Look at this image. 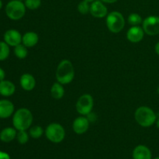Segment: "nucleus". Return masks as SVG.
I'll return each instance as SVG.
<instances>
[{
    "label": "nucleus",
    "instance_id": "1",
    "mask_svg": "<svg viewBox=\"0 0 159 159\" xmlns=\"http://www.w3.org/2000/svg\"><path fill=\"white\" fill-rule=\"evenodd\" d=\"M75 77V69L69 60L64 59L57 65L56 70V79L59 83L67 85L71 83Z\"/></svg>",
    "mask_w": 159,
    "mask_h": 159
},
{
    "label": "nucleus",
    "instance_id": "2",
    "mask_svg": "<svg viewBox=\"0 0 159 159\" xmlns=\"http://www.w3.org/2000/svg\"><path fill=\"white\" fill-rule=\"evenodd\" d=\"M33 114L26 108H20L14 113L12 116V124L17 130H26L30 128L33 123Z\"/></svg>",
    "mask_w": 159,
    "mask_h": 159
},
{
    "label": "nucleus",
    "instance_id": "3",
    "mask_svg": "<svg viewBox=\"0 0 159 159\" xmlns=\"http://www.w3.org/2000/svg\"><path fill=\"white\" fill-rule=\"evenodd\" d=\"M137 123L143 127H149L156 123L157 116L152 109L148 107H140L134 113Z\"/></svg>",
    "mask_w": 159,
    "mask_h": 159
},
{
    "label": "nucleus",
    "instance_id": "4",
    "mask_svg": "<svg viewBox=\"0 0 159 159\" xmlns=\"http://www.w3.org/2000/svg\"><path fill=\"white\" fill-rule=\"evenodd\" d=\"M26 6L20 0H12L6 6V16L12 20H19L26 13Z\"/></svg>",
    "mask_w": 159,
    "mask_h": 159
},
{
    "label": "nucleus",
    "instance_id": "5",
    "mask_svg": "<svg viewBox=\"0 0 159 159\" xmlns=\"http://www.w3.org/2000/svg\"><path fill=\"white\" fill-rule=\"evenodd\" d=\"M107 26L109 30L113 34L122 31L125 26V20L122 13L117 11H113L107 16Z\"/></svg>",
    "mask_w": 159,
    "mask_h": 159
},
{
    "label": "nucleus",
    "instance_id": "6",
    "mask_svg": "<svg viewBox=\"0 0 159 159\" xmlns=\"http://www.w3.org/2000/svg\"><path fill=\"white\" fill-rule=\"evenodd\" d=\"M45 135L51 142L58 144L65 139V128L58 123H51L46 127Z\"/></svg>",
    "mask_w": 159,
    "mask_h": 159
},
{
    "label": "nucleus",
    "instance_id": "7",
    "mask_svg": "<svg viewBox=\"0 0 159 159\" xmlns=\"http://www.w3.org/2000/svg\"><path fill=\"white\" fill-rule=\"evenodd\" d=\"M94 100L91 95L84 94L79 98L76 102V110L82 116H87L93 109Z\"/></svg>",
    "mask_w": 159,
    "mask_h": 159
},
{
    "label": "nucleus",
    "instance_id": "8",
    "mask_svg": "<svg viewBox=\"0 0 159 159\" xmlns=\"http://www.w3.org/2000/svg\"><path fill=\"white\" fill-rule=\"evenodd\" d=\"M142 28L144 33L149 36H155L159 34V16H149L146 17L142 23Z\"/></svg>",
    "mask_w": 159,
    "mask_h": 159
},
{
    "label": "nucleus",
    "instance_id": "9",
    "mask_svg": "<svg viewBox=\"0 0 159 159\" xmlns=\"http://www.w3.org/2000/svg\"><path fill=\"white\" fill-rule=\"evenodd\" d=\"M90 13L95 18H103L107 16L108 11L105 5L100 0H95L90 4Z\"/></svg>",
    "mask_w": 159,
    "mask_h": 159
},
{
    "label": "nucleus",
    "instance_id": "10",
    "mask_svg": "<svg viewBox=\"0 0 159 159\" xmlns=\"http://www.w3.org/2000/svg\"><path fill=\"white\" fill-rule=\"evenodd\" d=\"M21 35L18 30L15 29L8 30L4 34V41L7 43L9 46L16 47L22 43Z\"/></svg>",
    "mask_w": 159,
    "mask_h": 159
},
{
    "label": "nucleus",
    "instance_id": "11",
    "mask_svg": "<svg viewBox=\"0 0 159 159\" xmlns=\"http://www.w3.org/2000/svg\"><path fill=\"white\" fill-rule=\"evenodd\" d=\"M90 122L86 116H79L76 118L72 124V129L77 134H83L88 130Z\"/></svg>",
    "mask_w": 159,
    "mask_h": 159
},
{
    "label": "nucleus",
    "instance_id": "12",
    "mask_svg": "<svg viewBox=\"0 0 159 159\" xmlns=\"http://www.w3.org/2000/svg\"><path fill=\"white\" fill-rule=\"evenodd\" d=\"M144 31L139 26H132L127 32V38L131 43H139L143 40Z\"/></svg>",
    "mask_w": 159,
    "mask_h": 159
},
{
    "label": "nucleus",
    "instance_id": "13",
    "mask_svg": "<svg viewBox=\"0 0 159 159\" xmlns=\"http://www.w3.org/2000/svg\"><path fill=\"white\" fill-rule=\"evenodd\" d=\"M14 105L9 99L0 100V119H7L14 113Z\"/></svg>",
    "mask_w": 159,
    "mask_h": 159
},
{
    "label": "nucleus",
    "instance_id": "14",
    "mask_svg": "<svg viewBox=\"0 0 159 159\" xmlns=\"http://www.w3.org/2000/svg\"><path fill=\"white\" fill-rule=\"evenodd\" d=\"M20 86L26 91H31L36 86L35 78L29 73H24L22 75L20 79Z\"/></svg>",
    "mask_w": 159,
    "mask_h": 159
},
{
    "label": "nucleus",
    "instance_id": "15",
    "mask_svg": "<svg viewBox=\"0 0 159 159\" xmlns=\"http://www.w3.org/2000/svg\"><path fill=\"white\" fill-rule=\"evenodd\" d=\"M133 159H152V155L150 149L145 145H138L133 151Z\"/></svg>",
    "mask_w": 159,
    "mask_h": 159
},
{
    "label": "nucleus",
    "instance_id": "16",
    "mask_svg": "<svg viewBox=\"0 0 159 159\" xmlns=\"http://www.w3.org/2000/svg\"><path fill=\"white\" fill-rule=\"evenodd\" d=\"M16 86L12 82L2 80L0 82V95L5 97L11 96L15 93Z\"/></svg>",
    "mask_w": 159,
    "mask_h": 159
},
{
    "label": "nucleus",
    "instance_id": "17",
    "mask_svg": "<svg viewBox=\"0 0 159 159\" xmlns=\"http://www.w3.org/2000/svg\"><path fill=\"white\" fill-rule=\"evenodd\" d=\"M39 37L37 33L30 31L26 32L22 37V43L26 48H33L38 43Z\"/></svg>",
    "mask_w": 159,
    "mask_h": 159
},
{
    "label": "nucleus",
    "instance_id": "18",
    "mask_svg": "<svg viewBox=\"0 0 159 159\" xmlns=\"http://www.w3.org/2000/svg\"><path fill=\"white\" fill-rule=\"evenodd\" d=\"M17 130L15 127H6L0 132V140L2 142L9 143L16 138Z\"/></svg>",
    "mask_w": 159,
    "mask_h": 159
},
{
    "label": "nucleus",
    "instance_id": "19",
    "mask_svg": "<svg viewBox=\"0 0 159 159\" xmlns=\"http://www.w3.org/2000/svg\"><path fill=\"white\" fill-rule=\"evenodd\" d=\"M51 94L54 99H62L65 95V89H64L63 85L59 83L58 82L53 84L51 89Z\"/></svg>",
    "mask_w": 159,
    "mask_h": 159
},
{
    "label": "nucleus",
    "instance_id": "20",
    "mask_svg": "<svg viewBox=\"0 0 159 159\" xmlns=\"http://www.w3.org/2000/svg\"><path fill=\"white\" fill-rule=\"evenodd\" d=\"M14 54H15L16 57H18V58H25L28 54L27 48L25 45H23V43H20V44L14 47Z\"/></svg>",
    "mask_w": 159,
    "mask_h": 159
},
{
    "label": "nucleus",
    "instance_id": "21",
    "mask_svg": "<svg viewBox=\"0 0 159 159\" xmlns=\"http://www.w3.org/2000/svg\"><path fill=\"white\" fill-rule=\"evenodd\" d=\"M10 49L5 41H0V61L6 60L9 57Z\"/></svg>",
    "mask_w": 159,
    "mask_h": 159
},
{
    "label": "nucleus",
    "instance_id": "22",
    "mask_svg": "<svg viewBox=\"0 0 159 159\" xmlns=\"http://www.w3.org/2000/svg\"><path fill=\"white\" fill-rule=\"evenodd\" d=\"M43 130L40 126H34L30 127L29 130V134L34 139H38L43 135Z\"/></svg>",
    "mask_w": 159,
    "mask_h": 159
},
{
    "label": "nucleus",
    "instance_id": "23",
    "mask_svg": "<svg viewBox=\"0 0 159 159\" xmlns=\"http://www.w3.org/2000/svg\"><path fill=\"white\" fill-rule=\"evenodd\" d=\"M127 21L131 26H139L143 23L142 18L138 13H131L129 15L127 18Z\"/></svg>",
    "mask_w": 159,
    "mask_h": 159
},
{
    "label": "nucleus",
    "instance_id": "24",
    "mask_svg": "<svg viewBox=\"0 0 159 159\" xmlns=\"http://www.w3.org/2000/svg\"><path fill=\"white\" fill-rule=\"evenodd\" d=\"M30 134L26 132V130H18L16 134L17 141L20 144H25L29 141Z\"/></svg>",
    "mask_w": 159,
    "mask_h": 159
},
{
    "label": "nucleus",
    "instance_id": "25",
    "mask_svg": "<svg viewBox=\"0 0 159 159\" xmlns=\"http://www.w3.org/2000/svg\"><path fill=\"white\" fill-rule=\"evenodd\" d=\"M78 11H79L80 13L83 14V15L89 13V12H90L89 2L85 1V0H83V1H82L81 2H79V5H78Z\"/></svg>",
    "mask_w": 159,
    "mask_h": 159
},
{
    "label": "nucleus",
    "instance_id": "26",
    "mask_svg": "<svg viewBox=\"0 0 159 159\" xmlns=\"http://www.w3.org/2000/svg\"><path fill=\"white\" fill-rule=\"evenodd\" d=\"M24 4L27 9L34 10L40 7L41 5V0H25Z\"/></svg>",
    "mask_w": 159,
    "mask_h": 159
},
{
    "label": "nucleus",
    "instance_id": "27",
    "mask_svg": "<svg viewBox=\"0 0 159 159\" xmlns=\"http://www.w3.org/2000/svg\"><path fill=\"white\" fill-rule=\"evenodd\" d=\"M86 117H87V119L89 120V122H93V123H94L95 121L96 120V119H97V116H96V115L94 113H92V112L87 115Z\"/></svg>",
    "mask_w": 159,
    "mask_h": 159
},
{
    "label": "nucleus",
    "instance_id": "28",
    "mask_svg": "<svg viewBox=\"0 0 159 159\" xmlns=\"http://www.w3.org/2000/svg\"><path fill=\"white\" fill-rule=\"evenodd\" d=\"M0 159H10V156L6 152L0 151Z\"/></svg>",
    "mask_w": 159,
    "mask_h": 159
},
{
    "label": "nucleus",
    "instance_id": "29",
    "mask_svg": "<svg viewBox=\"0 0 159 159\" xmlns=\"http://www.w3.org/2000/svg\"><path fill=\"white\" fill-rule=\"evenodd\" d=\"M5 78H6V72H5V71L2 68H0V82L4 80Z\"/></svg>",
    "mask_w": 159,
    "mask_h": 159
},
{
    "label": "nucleus",
    "instance_id": "30",
    "mask_svg": "<svg viewBox=\"0 0 159 159\" xmlns=\"http://www.w3.org/2000/svg\"><path fill=\"white\" fill-rule=\"evenodd\" d=\"M155 52H156V54L159 56V42H158V43L155 44Z\"/></svg>",
    "mask_w": 159,
    "mask_h": 159
},
{
    "label": "nucleus",
    "instance_id": "31",
    "mask_svg": "<svg viewBox=\"0 0 159 159\" xmlns=\"http://www.w3.org/2000/svg\"><path fill=\"white\" fill-rule=\"evenodd\" d=\"M100 1H102V2H106V3H114L116 2V1H118V0H100Z\"/></svg>",
    "mask_w": 159,
    "mask_h": 159
},
{
    "label": "nucleus",
    "instance_id": "32",
    "mask_svg": "<svg viewBox=\"0 0 159 159\" xmlns=\"http://www.w3.org/2000/svg\"><path fill=\"white\" fill-rule=\"evenodd\" d=\"M156 126H157V127L159 129V119L158 120H156Z\"/></svg>",
    "mask_w": 159,
    "mask_h": 159
},
{
    "label": "nucleus",
    "instance_id": "33",
    "mask_svg": "<svg viewBox=\"0 0 159 159\" xmlns=\"http://www.w3.org/2000/svg\"><path fill=\"white\" fill-rule=\"evenodd\" d=\"M2 1L0 0V9H2Z\"/></svg>",
    "mask_w": 159,
    "mask_h": 159
},
{
    "label": "nucleus",
    "instance_id": "34",
    "mask_svg": "<svg viewBox=\"0 0 159 159\" xmlns=\"http://www.w3.org/2000/svg\"><path fill=\"white\" fill-rule=\"evenodd\" d=\"M85 1L88 2H94L95 0H85Z\"/></svg>",
    "mask_w": 159,
    "mask_h": 159
},
{
    "label": "nucleus",
    "instance_id": "35",
    "mask_svg": "<svg viewBox=\"0 0 159 159\" xmlns=\"http://www.w3.org/2000/svg\"><path fill=\"white\" fill-rule=\"evenodd\" d=\"M154 159H159V157H156V158H155Z\"/></svg>",
    "mask_w": 159,
    "mask_h": 159
},
{
    "label": "nucleus",
    "instance_id": "36",
    "mask_svg": "<svg viewBox=\"0 0 159 159\" xmlns=\"http://www.w3.org/2000/svg\"><path fill=\"white\" fill-rule=\"evenodd\" d=\"M20 1H22V2H23V0H20Z\"/></svg>",
    "mask_w": 159,
    "mask_h": 159
}]
</instances>
